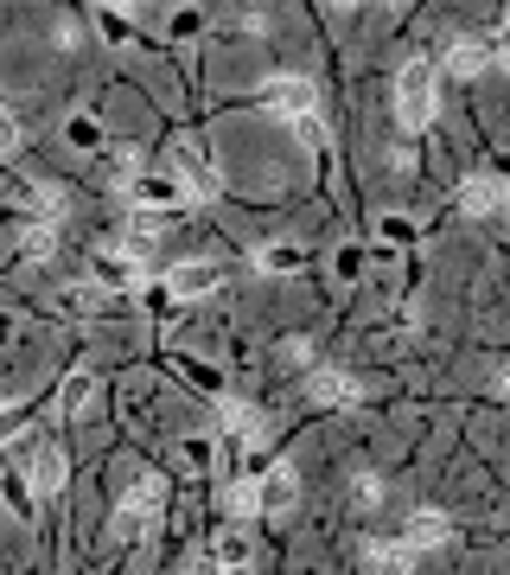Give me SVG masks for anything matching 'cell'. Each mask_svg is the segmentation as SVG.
Here are the masks:
<instances>
[{
	"instance_id": "cell-2",
	"label": "cell",
	"mask_w": 510,
	"mask_h": 575,
	"mask_svg": "<svg viewBox=\"0 0 510 575\" xmlns=\"http://www.w3.org/2000/svg\"><path fill=\"white\" fill-rule=\"evenodd\" d=\"M160 505H166V480H160V473H141V480L128 486V498L115 505V537H121V543H147V537L160 531Z\"/></svg>"
},
{
	"instance_id": "cell-21",
	"label": "cell",
	"mask_w": 510,
	"mask_h": 575,
	"mask_svg": "<svg viewBox=\"0 0 510 575\" xmlns=\"http://www.w3.org/2000/svg\"><path fill=\"white\" fill-rule=\"evenodd\" d=\"M173 225V211H135V218H128V243H135V250H147V243H153V237H160V230Z\"/></svg>"
},
{
	"instance_id": "cell-24",
	"label": "cell",
	"mask_w": 510,
	"mask_h": 575,
	"mask_svg": "<svg viewBox=\"0 0 510 575\" xmlns=\"http://www.w3.org/2000/svg\"><path fill=\"white\" fill-rule=\"evenodd\" d=\"M20 250H26L33 263H45V256H58V230H51L45 218H38V225L26 230V237H20Z\"/></svg>"
},
{
	"instance_id": "cell-29",
	"label": "cell",
	"mask_w": 510,
	"mask_h": 575,
	"mask_svg": "<svg viewBox=\"0 0 510 575\" xmlns=\"http://www.w3.org/2000/svg\"><path fill=\"white\" fill-rule=\"evenodd\" d=\"M332 275H338V281H358V275H364V256H358V243L332 250Z\"/></svg>"
},
{
	"instance_id": "cell-31",
	"label": "cell",
	"mask_w": 510,
	"mask_h": 575,
	"mask_svg": "<svg viewBox=\"0 0 510 575\" xmlns=\"http://www.w3.org/2000/svg\"><path fill=\"white\" fill-rule=\"evenodd\" d=\"M351 498H358V505H376V498H383V480H351Z\"/></svg>"
},
{
	"instance_id": "cell-34",
	"label": "cell",
	"mask_w": 510,
	"mask_h": 575,
	"mask_svg": "<svg viewBox=\"0 0 510 575\" xmlns=\"http://www.w3.org/2000/svg\"><path fill=\"white\" fill-rule=\"evenodd\" d=\"M390 173H415V153H408V141H402V148H390Z\"/></svg>"
},
{
	"instance_id": "cell-23",
	"label": "cell",
	"mask_w": 510,
	"mask_h": 575,
	"mask_svg": "<svg viewBox=\"0 0 510 575\" xmlns=\"http://www.w3.org/2000/svg\"><path fill=\"white\" fill-rule=\"evenodd\" d=\"M65 141H71V148H103V122H96V115H71V122H65Z\"/></svg>"
},
{
	"instance_id": "cell-3",
	"label": "cell",
	"mask_w": 510,
	"mask_h": 575,
	"mask_svg": "<svg viewBox=\"0 0 510 575\" xmlns=\"http://www.w3.org/2000/svg\"><path fill=\"white\" fill-rule=\"evenodd\" d=\"M300 505V473L293 467H262V473H250V511H262V518H281V511H293Z\"/></svg>"
},
{
	"instance_id": "cell-36",
	"label": "cell",
	"mask_w": 510,
	"mask_h": 575,
	"mask_svg": "<svg viewBox=\"0 0 510 575\" xmlns=\"http://www.w3.org/2000/svg\"><path fill=\"white\" fill-rule=\"evenodd\" d=\"M332 7H358V0H332Z\"/></svg>"
},
{
	"instance_id": "cell-8",
	"label": "cell",
	"mask_w": 510,
	"mask_h": 575,
	"mask_svg": "<svg viewBox=\"0 0 510 575\" xmlns=\"http://www.w3.org/2000/svg\"><path fill=\"white\" fill-rule=\"evenodd\" d=\"M205 570H223V575L255 570V537L243 531V525H223V531L205 543Z\"/></svg>"
},
{
	"instance_id": "cell-18",
	"label": "cell",
	"mask_w": 510,
	"mask_h": 575,
	"mask_svg": "<svg viewBox=\"0 0 510 575\" xmlns=\"http://www.w3.org/2000/svg\"><path fill=\"white\" fill-rule=\"evenodd\" d=\"M376 243H383V250H415V243H421V225L402 218V211H383V218H376Z\"/></svg>"
},
{
	"instance_id": "cell-16",
	"label": "cell",
	"mask_w": 510,
	"mask_h": 575,
	"mask_svg": "<svg viewBox=\"0 0 510 575\" xmlns=\"http://www.w3.org/2000/svg\"><path fill=\"white\" fill-rule=\"evenodd\" d=\"M218 422L236 435V441H262V428H268V416H262L255 403H243V396H223V403H218Z\"/></svg>"
},
{
	"instance_id": "cell-11",
	"label": "cell",
	"mask_w": 510,
	"mask_h": 575,
	"mask_svg": "<svg viewBox=\"0 0 510 575\" xmlns=\"http://www.w3.org/2000/svg\"><path fill=\"white\" fill-rule=\"evenodd\" d=\"M498 58H505V33H491V38H453L447 71H453V77H478V71H491Z\"/></svg>"
},
{
	"instance_id": "cell-22",
	"label": "cell",
	"mask_w": 510,
	"mask_h": 575,
	"mask_svg": "<svg viewBox=\"0 0 510 575\" xmlns=\"http://www.w3.org/2000/svg\"><path fill=\"white\" fill-rule=\"evenodd\" d=\"M58 307H65L71 320H90V313L103 307V288H96V281H83V288H65V295H58Z\"/></svg>"
},
{
	"instance_id": "cell-30",
	"label": "cell",
	"mask_w": 510,
	"mask_h": 575,
	"mask_svg": "<svg viewBox=\"0 0 510 575\" xmlns=\"http://www.w3.org/2000/svg\"><path fill=\"white\" fill-rule=\"evenodd\" d=\"M0 153H20V122H13V110H0Z\"/></svg>"
},
{
	"instance_id": "cell-7",
	"label": "cell",
	"mask_w": 510,
	"mask_h": 575,
	"mask_svg": "<svg viewBox=\"0 0 510 575\" xmlns=\"http://www.w3.org/2000/svg\"><path fill=\"white\" fill-rule=\"evenodd\" d=\"M20 467H26V493L33 498H58L65 480H71V455L65 448H33V460H20Z\"/></svg>"
},
{
	"instance_id": "cell-32",
	"label": "cell",
	"mask_w": 510,
	"mask_h": 575,
	"mask_svg": "<svg viewBox=\"0 0 510 575\" xmlns=\"http://www.w3.org/2000/svg\"><path fill=\"white\" fill-rule=\"evenodd\" d=\"M166 33H173V38H192V33H198V13H192V7H179V13H173V26H166Z\"/></svg>"
},
{
	"instance_id": "cell-17",
	"label": "cell",
	"mask_w": 510,
	"mask_h": 575,
	"mask_svg": "<svg viewBox=\"0 0 510 575\" xmlns=\"http://www.w3.org/2000/svg\"><path fill=\"white\" fill-rule=\"evenodd\" d=\"M255 268H262V275H300V268H306V250L288 243V237H275V243L255 250Z\"/></svg>"
},
{
	"instance_id": "cell-15",
	"label": "cell",
	"mask_w": 510,
	"mask_h": 575,
	"mask_svg": "<svg viewBox=\"0 0 510 575\" xmlns=\"http://www.w3.org/2000/svg\"><path fill=\"white\" fill-rule=\"evenodd\" d=\"M306 396H313V403H326V410H338V403H358V396H364V383L351 378V371H313V378H306Z\"/></svg>"
},
{
	"instance_id": "cell-14",
	"label": "cell",
	"mask_w": 510,
	"mask_h": 575,
	"mask_svg": "<svg viewBox=\"0 0 510 575\" xmlns=\"http://www.w3.org/2000/svg\"><path fill=\"white\" fill-rule=\"evenodd\" d=\"M90 403H96V371H65V383H58V416L65 422H83L90 416Z\"/></svg>"
},
{
	"instance_id": "cell-33",
	"label": "cell",
	"mask_w": 510,
	"mask_h": 575,
	"mask_svg": "<svg viewBox=\"0 0 510 575\" xmlns=\"http://www.w3.org/2000/svg\"><path fill=\"white\" fill-rule=\"evenodd\" d=\"M20 428H26V410H0V441H7V435H20Z\"/></svg>"
},
{
	"instance_id": "cell-12",
	"label": "cell",
	"mask_w": 510,
	"mask_h": 575,
	"mask_svg": "<svg viewBox=\"0 0 510 575\" xmlns=\"http://www.w3.org/2000/svg\"><path fill=\"white\" fill-rule=\"evenodd\" d=\"M453 205H460L466 218H491V211L505 205V180H498V173H473V180H460Z\"/></svg>"
},
{
	"instance_id": "cell-6",
	"label": "cell",
	"mask_w": 510,
	"mask_h": 575,
	"mask_svg": "<svg viewBox=\"0 0 510 575\" xmlns=\"http://www.w3.org/2000/svg\"><path fill=\"white\" fill-rule=\"evenodd\" d=\"M262 103L281 115V122L313 115L320 110V83H313V77H268V83H262Z\"/></svg>"
},
{
	"instance_id": "cell-37",
	"label": "cell",
	"mask_w": 510,
	"mask_h": 575,
	"mask_svg": "<svg viewBox=\"0 0 510 575\" xmlns=\"http://www.w3.org/2000/svg\"><path fill=\"white\" fill-rule=\"evenodd\" d=\"M383 7H402V0H383Z\"/></svg>"
},
{
	"instance_id": "cell-28",
	"label": "cell",
	"mask_w": 510,
	"mask_h": 575,
	"mask_svg": "<svg viewBox=\"0 0 510 575\" xmlns=\"http://www.w3.org/2000/svg\"><path fill=\"white\" fill-rule=\"evenodd\" d=\"M115 7H121V0H109V7H96V33L109 38V45H121V38H128V20H121Z\"/></svg>"
},
{
	"instance_id": "cell-13",
	"label": "cell",
	"mask_w": 510,
	"mask_h": 575,
	"mask_svg": "<svg viewBox=\"0 0 510 575\" xmlns=\"http://www.w3.org/2000/svg\"><path fill=\"white\" fill-rule=\"evenodd\" d=\"M402 543H408L415 556L447 550V543H453V518H447V511H408V531H402Z\"/></svg>"
},
{
	"instance_id": "cell-10",
	"label": "cell",
	"mask_w": 510,
	"mask_h": 575,
	"mask_svg": "<svg viewBox=\"0 0 510 575\" xmlns=\"http://www.w3.org/2000/svg\"><path fill=\"white\" fill-rule=\"evenodd\" d=\"M141 268H147V250H135V243H121V250H109V256H96V288L109 295V288H141Z\"/></svg>"
},
{
	"instance_id": "cell-38",
	"label": "cell",
	"mask_w": 510,
	"mask_h": 575,
	"mask_svg": "<svg viewBox=\"0 0 510 575\" xmlns=\"http://www.w3.org/2000/svg\"><path fill=\"white\" fill-rule=\"evenodd\" d=\"M121 7H135V0H121Z\"/></svg>"
},
{
	"instance_id": "cell-5",
	"label": "cell",
	"mask_w": 510,
	"mask_h": 575,
	"mask_svg": "<svg viewBox=\"0 0 510 575\" xmlns=\"http://www.w3.org/2000/svg\"><path fill=\"white\" fill-rule=\"evenodd\" d=\"M121 192L135 198V205H147V211H179L185 198V180H173V173H153V166H141V173H128L121 180Z\"/></svg>"
},
{
	"instance_id": "cell-27",
	"label": "cell",
	"mask_w": 510,
	"mask_h": 575,
	"mask_svg": "<svg viewBox=\"0 0 510 575\" xmlns=\"http://www.w3.org/2000/svg\"><path fill=\"white\" fill-rule=\"evenodd\" d=\"M109 166L128 180V173H141V166H147V153L135 148V141H115V148H109Z\"/></svg>"
},
{
	"instance_id": "cell-4",
	"label": "cell",
	"mask_w": 510,
	"mask_h": 575,
	"mask_svg": "<svg viewBox=\"0 0 510 575\" xmlns=\"http://www.w3.org/2000/svg\"><path fill=\"white\" fill-rule=\"evenodd\" d=\"M173 166H179V180H185V192H205V198H218V160H211V148L198 141V135H179L173 141Z\"/></svg>"
},
{
	"instance_id": "cell-1",
	"label": "cell",
	"mask_w": 510,
	"mask_h": 575,
	"mask_svg": "<svg viewBox=\"0 0 510 575\" xmlns=\"http://www.w3.org/2000/svg\"><path fill=\"white\" fill-rule=\"evenodd\" d=\"M440 110V65L434 58H408L396 77V122L408 135H421Z\"/></svg>"
},
{
	"instance_id": "cell-9",
	"label": "cell",
	"mask_w": 510,
	"mask_h": 575,
	"mask_svg": "<svg viewBox=\"0 0 510 575\" xmlns=\"http://www.w3.org/2000/svg\"><path fill=\"white\" fill-rule=\"evenodd\" d=\"M218 288H223V268L211 263V256H205V263L192 256V263H179L166 275V295H173V301H205V295H218Z\"/></svg>"
},
{
	"instance_id": "cell-25",
	"label": "cell",
	"mask_w": 510,
	"mask_h": 575,
	"mask_svg": "<svg viewBox=\"0 0 510 575\" xmlns=\"http://www.w3.org/2000/svg\"><path fill=\"white\" fill-rule=\"evenodd\" d=\"M179 460L192 467V473H205V467L218 460V441H211V435H185V441H179Z\"/></svg>"
},
{
	"instance_id": "cell-26",
	"label": "cell",
	"mask_w": 510,
	"mask_h": 575,
	"mask_svg": "<svg viewBox=\"0 0 510 575\" xmlns=\"http://www.w3.org/2000/svg\"><path fill=\"white\" fill-rule=\"evenodd\" d=\"M288 128L300 135V141H306V148H326V141H332V135H326V122H320V110H313V115H293Z\"/></svg>"
},
{
	"instance_id": "cell-19",
	"label": "cell",
	"mask_w": 510,
	"mask_h": 575,
	"mask_svg": "<svg viewBox=\"0 0 510 575\" xmlns=\"http://www.w3.org/2000/svg\"><path fill=\"white\" fill-rule=\"evenodd\" d=\"M364 570L402 575V570H415V550H408V543H370V550H364Z\"/></svg>"
},
{
	"instance_id": "cell-35",
	"label": "cell",
	"mask_w": 510,
	"mask_h": 575,
	"mask_svg": "<svg viewBox=\"0 0 510 575\" xmlns=\"http://www.w3.org/2000/svg\"><path fill=\"white\" fill-rule=\"evenodd\" d=\"M281 358H288V365H300V358H313V345H306V340H281Z\"/></svg>"
},
{
	"instance_id": "cell-20",
	"label": "cell",
	"mask_w": 510,
	"mask_h": 575,
	"mask_svg": "<svg viewBox=\"0 0 510 575\" xmlns=\"http://www.w3.org/2000/svg\"><path fill=\"white\" fill-rule=\"evenodd\" d=\"M71 211V192L58 186V180H45V186H33V218H45V225H58Z\"/></svg>"
}]
</instances>
